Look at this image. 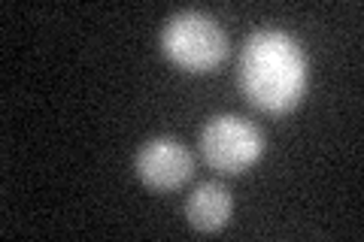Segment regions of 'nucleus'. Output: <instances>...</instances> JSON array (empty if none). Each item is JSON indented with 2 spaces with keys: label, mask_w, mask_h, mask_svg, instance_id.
Listing matches in <instances>:
<instances>
[{
  "label": "nucleus",
  "mask_w": 364,
  "mask_h": 242,
  "mask_svg": "<svg viewBox=\"0 0 364 242\" xmlns=\"http://www.w3.org/2000/svg\"><path fill=\"white\" fill-rule=\"evenodd\" d=\"M264 155V136L240 115H215L200 131V158L222 176H240Z\"/></svg>",
  "instance_id": "7ed1b4c3"
},
{
  "label": "nucleus",
  "mask_w": 364,
  "mask_h": 242,
  "mask_svg": "<svg viewBox=\"0 0 364 242\" xmlns=\"http://www.w3.org/2000/svg\"><path fill=\"white\" fill-rule=\"evenodd\" d=\"M161 49L179 70L213 73L228 57V37L222 25L207 13H176L161 31Z\"/></svg>",
  "instance_id": "f03ea898"
},
{
  "label": "nucleus",
  "mask_w": 364,
  "mask_h": 242,
  "mask_svg": "<svg viewBox=\"0 0 364 242\" xmlns=\"http://www.w3.org/2000/svg\"><path fill=\"white\" fill-rule=\"evenodd\" d=\"M234 197L222 182H200L186 200V218L188 224L200 233H219L231 221Z\"/></svg>",
  "instance_id": "39448f33"
},
{
  "label": "nucleus",
  "mask_w": 364,
  "mask_h": 242,
  "mask_svg": "<svg viewBox=\"0 0 364 242\" xmlns=\"http://www.w3.org/2000/svg\"><path fill=\"white\" fill-rule=\"evenodd\" d=\"M310 67L301 43L286 31H255L240 55V88L255 109L291 112L306 94Z\"/></svg>",
  "instance_id": "f257e3e1"
},
{
  "label": "nucleus",
  "mask_w": 364,
  "mask_h": 242,
  "mask_svg": "<svg viewBox=\"0 0 364 242\" xmlns=\"http://www.w3.org/2000/svg\"><path fill=\"white\" fill-rule=\"evenodd\" d=\"M134 170L146 188L158 194L176 191L191 179L195 172V158L186 145L173 136H155L146 143L134 158Z\"/></svg>",
  "instance_id": "20e7f679"
}]
</instances>
